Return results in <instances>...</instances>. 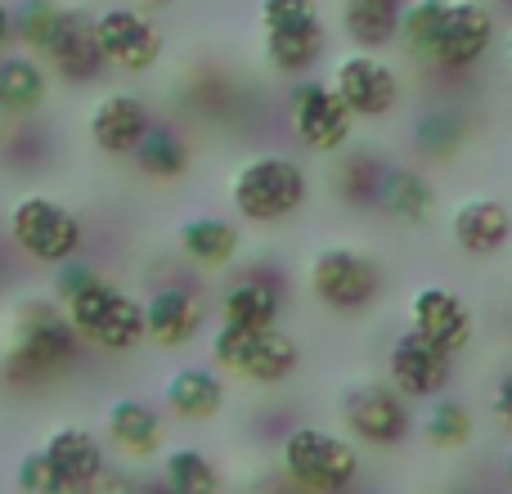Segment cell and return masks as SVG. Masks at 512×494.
Instances as JSON below:
<instances>
[{
  "mask_svg": "<svg viewBox=\"0 0 512 494\" xmlns=\"http://www.w3.org/2000/svg\"><path fill=\"white\" fill-rule=\"evenodd\" d=\"M86 351L72 333L68 315L50 297H27L9 324V342L0 351V378L18 391H41L68 378L77 355Z\"/></svg>",
  "mask_w": 512,
  "mask_h": 494,
  "instance_id": "6da1fadb",
  "label": "cell"
},
{
  "mask_svg": "<svg viewBox=\"0 0 512 494\" xmlns=\"http://www.w3.org/2000/svg\"><path fill=\"white\" fill-rule=\"evenodd\" d=\"M225 194L243 225H283L310 207V171L292 153L265 149L234 167Z\"/></svg>",
  "mask_w": 512,
  "mask_h": 494,
  "instance_id": "7a4b0ae2",
  "label": "cell"
},
{
  "mask_svg": "<svg viewBox=\"0 0 512 494\" xmlns=\"http://www.w3.org/2000/svg\"><path fill=\"white\" fill-rule=\"evenodd\" d=\"M364 477V454L342 432L297 423L279 441V481L297 494H351Z\"/></svg>",
  "mask_w": 512,
  "mask_h": 494,
  "instance_id": "3957f363",
  "label": "cell"
},
{
  "mask_svg": "<svg viewBox=\"0 0 512 494\" xmlns=\"http://www.w3.org/2000/svg\"><path fill=\"white\" fill-rule=\"evenodd\" d=\"M306 292L315 306H324L328 315H369L387 292V274L382 261L369 256L364 247L351 243H324L315 256L306 261Z\"/></svg>",
  "mask_w": 512,
  "mask_h": 494,
  "instance_id": "277c9868",
  "label": "cell"
},
{
  "mask_svg": "<svg viewBox=\"0 0 512 494\" xmlns=\"http://www.w3.org/2000/svg\"><path fill=\"white\" fill-rule=\"evenodd\" d=\"M212 369L225 378H239L248 387H283V382L297 378L301 369V342L288 328H234V324H216L212 328Z\"/></svg>",
  "mask_w": 512,
  "mask_h": 494,
  "instance_id": "5b68a950",
  "label": "cell"
},
{
  "mask_svg": "<svg viewBox=\"0 0 512 494\" xmlns=\"http://www.w3.org/2000/svg\"><path fill=\"white\" fill-rule=\"evenodd\" d=\"M63 315H68L72 333L81 337V346L104 355H131L140 351L149 337H144V301L131 297L126 288H117L113 279H90L86 288L72 301H63Z\"/></svg>",
  "mask_w": 512,
  "mask_h": 494,
  "instance_id": "8992f818",
  "label": "cell"
},
{
  "mask_svg": "<svg viewBox=\"0 0 512 494\" xmlns=\"http://www.w3.org/2000/svg\"><path fill=\"white\" fill-rule=\"evenodd\" d=\"M261 54L279 77H310L328 54V27L319 0H261Z\"/></svg>",
  "mask_w": 512,
  "mask_h": 494,
  "instance_id": "52a82bcc",
  "label": "cell"
},
{
  "mask_svg": "<svg viewBox=\"0 0 512 494\" xmlns=\"http://www.w3.org/2000/svg\"><path fill=\"white\" fill-rule=\"evenodd\" d=\"M337 418H342V436L355 450H400L414 441L418 418L414 405L387 387L382 378L373 382H351L337 396Z\"/></svg>",
  "mask_w": 512,
  "mask_h": 494,
  "instance_id": "ba28073f",
  "label": "cell"
},
{
  "mask_svg": "<svg viewBox=\"0 0 512 494\" xmlns=\"http://www.w3.org/2000/svg\"><path fill=\"white\" fill-rule=\"evenodd\" d=\"M9 239L18 243L23 256L59 270V265L77 261L86 230H81V216L68 203H59L50 194H23L9 207Z\"/></svg>",
  "mask_w": 512,
  "mask_h": 494,
  "instance_id": "9c48e42d",
  "label": "cell"
},
{
  "mask_svg": "<svg viewBox=\"0 0 512 494\" xmlns=\"http://www.w3.org/2000/svg\"><path fill=\"white\" fill-rule=\"evenodd\" d=\"M288 131L315 158H342L355 140V117L324 77H301L288 86Z\"/></svg>",
  "mask_w": 512,
  "mask_h": 494,
  "instance_id": "30bf717a",
  "label": "cell"
},
{
  "mask_svg": "<svg viewBox=\"0 0 512 494\" xmlns=\"http://www.w3.org/2000/svg\"><path fill=\"white\" fill-rule=\"evenodd\" d=\"M328 86H333V95L342 99L355 122H387L400 108V99H405V81H400L396 63H387L382 54H364V50L342 54L333 63Z\"/></svg>",
  "mask_w": 512,
  "mask_h": 494,
  "instance_id": "8fae6325",
  "label": "cell"
},
{
  "mask_svg": "<svg viewBox=\"0 0 512 494\" xmlns=\"http://www.w3.org/2000/svg\"><path fill=\"white\" fill-rule=\"evenodd\" d=\"M405 328L454 360L477 337V315H472L468 297L450 283H418L405 301Z\"/></svg>",
  "mask_w": 512,
  "mask_h": 494,
  "instance_id": "7c38bea8",
  "label": "cell"
},
{
  "mask_svg": "<svg viewBox=\"0 0 512 494\" xmlns=\"http://www.w3.org/2000/svg\"><path fill=\"white\" fill-rule=\"evenodd\" d=\"M495 36H499V18L490 5H481V0H445L441 32H436L427 68L445 72V77L472 72L490 54Z\"/></svg>",
  "mask_w": 512,
  "mask_h": 494,
  "instance_id": "4fadbf2b",
  "label": "cell"
},
{
  "mask_svg": "<svg viewBox=\"0 0 512 494\" xmlns=\"http://www.w3.org/2000/svg\"><path fill=\"white\" fill-rule=\"evenodd\" d=\"M95 36H99V50H104V63L126 77H144V72L158 68L162 50V27L153 23L144 9L135 5H108L95 14Z\"/></svg>",
  "mask_w": 512,
  "mask_h": 494,
  "instance_id": "5bb4252c",
  "label": "cell"
},
{
  "mask_svg": "<svg viewBox=\"0 0 512 494\" xmlns=\"http://www.w3.org/2000/svg\"><path fill=\"white\" fill-rule=\"evenodd\" d=\"M382 382L396 387L409 405H432L436 396H450L454 360L427 346L423 337H414L409 328H400L382 355Z\"/></svg>",
  "mask_w": 512,
  "mask_h": 494,
  "instance_id": "9a60e30c",
  "label": "cell"
},
{
  "mask_svg": "<svg viewBox=\"0 0 512 494\" xmlns=\"http://www.w3.org/2000/svg\"><path fill=\"white\" fill-rule=\"evenodd\" d=\"M41 63H45V72L72 81V86H90L108 68L104 50H99V36H95V14L81 5H63L59 18H54L50 41L41 50Z\"/></svg>",
  "mask_w": 512,
  "mask_h": 494,
  "instance_id": "2e32d148",
  "label": "cell"
},
{
  "mask_svg": "<svg viewBox=\"0 0 512 494\" xmlns=\"http://www.w3.org/2000/svg\"><path fill=\"white\" fill-rule=\"evenodd\" d=\"M149 126H153L149 104L140 95H131V90H104L86 113L90 144L99 153H108V158H131L140 149V140L149 135Z\"/></svg>",
  "mask_w": 512,
  "mask_h": 494,
  "instance_id": "e0dca14e",
  "label": "cell"
},
{
  "mask_svg": "<svg viewBox=\"0 0 512 494\" xmlns=\"http://www.w3.org/2000/svg\"><path fill=\"white\" fill-rule=\"evenodd\" d=\"M104 441L126 463H153L167 450V418L140 396H117L104 405Z\"/></svg>",
  "mask_w": 512,
  "mask_h": 494,
  "instance_id": "ac0fdd59",
  "label": "cell"
},
{
  "mask_svg": "<svg viewBox=\"0 0 512 494\" xmlns=\"http://www.w3.org/2000/svg\"><path fill=\"white\" fill-rule=\"evenodd\" d=\"M45 459L50 468L59 472V481L68 486V494H95L99 477L108 472V450L90 427L81 423H63V427H50L41 441Z\"/></svg>",
  "mask_w": 512,
  "mask_h": 494,
  "instance_id": "d6986e66",
  "label": "cell"
},
{
  "mask_svg": "<svg viewBox=\"0 0 512 494\" xmlns=\"http://www.w3.org/2000/svg\"><path fill=\"white\" fill-rule=\"evenodd\" d=\"M283 283L270 270H243L225 283L221 301H216V324L234 328H279L283 324Z\"/></svg>",
  "mask_w": 512,
  "mask_h": 494,
  "instance_id": "ffe728a7",
  "label": "cell"
},
{
  "mask_svg": "<svg viewBox=\"0 0 512 494\" xmlns=\"http://www.w3.org/2000/svg\"><path fill=\"white\" fill-rule=\"evenodd\" d=\"M203 301H198L194 288L185 283H162L144 297V337H149L158 351H180L189 346L198 333H203Z\"/></svg>",
  "mask_w": 512,
  "mask_h": 494,
  "instance_id": "44dd1931",
  "label": "cell"
},
{
  "mask_svg": "<svg viewBox=\"0 0 512 494\" xmlns=\"http://www.w3.org/2000/svg\"><path fill=\"white\" fill-rule=\"evenodd\" d=\"M230 405V387H225V373H216L212 364H180L167 382H162V409H167L176 423H216Z\"/></svg>",
  "mask_w": 512,
  "mask_h": 494,
  "instance_id": "7402d4cb",
  "label": "cell"
},
{
  "mask_svg": "<svg viewBox=\"0 0 512 494\" xmlns=\"http://www.w3.org/2000/svg\"><path fill=\"white\" fill-rule=\"evenodd\" d=\"M450 243L472 261H490L512 243V207L490 194L463 198L450 212Z\"/></svg>",
  "mask_w": 512,
  "mask_h": 494,
  "instance_id": "603a6c76",
  "label": "cell"
},
{
  "mask_svg": "<svg viewBox=\"0 0 512 494\" xmlns=\"http://www.w3.org/2000/svg\"><path fill=\"white\" fill-rule=\"evenodd\" d=\"M176 247L189 265H198V270H230L243 252V230L230 221V216L198 212V216H185V221L176 225Z\"/></svg>",
  "mask_w": 512,
  "mask_h": 494,
  "instance_id": "cb8c5ba5",
  "label": "cell"
},
{
  "mask_svg": "<svg viewBox=\"0 0 512 494\" xmlns=\"http://www.w3.org/2000/svg\"><path fill=\"white\" fill-rule=\"evenodd\" d=\"M373 212H382L391 225L423 230V225L436 216V185H432V176H427L423 167H387Z\"/></svg>",
  "mask_w": 512,
  "mask_h": 494,
  "instance_id": "d4e9b609",
  "label": "cell"
},
{
  "mask_svg": "<svg viewBox=\"0 0 512 494\" xmlns=\"http://www.w3.org/2000/svg\"><path fill=\"white\" fill-rule=\"evenodd\" d=\"M50 99V72L32 54H0V113L32 117Z\"/></svg>",
  "mask_w": 512,
  "mask_h": 494,
  "instance_id": "484cf974",
  "label": "cell"
},
{
  "mask_svg": "<svg viewBox=\"0 0 512 494\" xmlns=\"http://www.w3.org/2000/svg\"><path fill=\"white\" fill-rule=\"evenodd\" d=\"M468 135H472V122L459 113V108L436 104V108H427V113L414 117V126H409V149H414L423 162H454L459 149L468 144Z\"/></svg>",
  "mask_w": 512,
  "mask_h": 494,
  "instance_id": "4316f807",
  "label": "cell"
},
{
  "mask_svg": "<svg viewBox=\"0 0 512 494\" xmlns=\"http://www.w3.org/2000/svg\"><path fill=\"white\" fill-rule=\"evenodd\" d=\"M405 0H342V32L355 50L378 54L396 45Z\"/></svg>",
  "mask_w": 512,
  "mask_h": 494,
  "instance_id": "83f0119b",
  "label": "cell"
},
{
  "mask_svg": "<svg viewBox=\"0 0 512 494\" xmlns=\"http://www.w3.org/2000/svg\"><path fill=\"white\" fill-rule=\"evenodd\" d=\"M131 162L140 167V176L158 180V185H171V180H185L189 167H194V149H189L185 131L167 122H153L149 135L140 140V149L131 153Z\"/></svg>",
  "mask_w": 512,
  "mask_h": 494,
  "instance_id": "f1b7e54d",
  "label": "cell"
},
{
  "mask_svg": "<svg viewBox=\"0 0 512 494\" xmlns=\"http://www.w3.org/2000/svg\"><path fill=\"white\" fill-rule=\"evenodd\" d=\"M418 441L432 445L436 454H454V450H468L472 436H477V418H472V409L463 405L459 396H436L432 405L423 409V418H418Z\"/></svg>",
  "mask_w": 512,
  "mask_h": 494,
  "instance_id": "f546056e",
  "label": "cell"
},
{
  "mask_svg": "<svg viewBox=\"0 0 512 494\" xmlns=\"http://www.w3.org/2000/svg\"><path fill=\"white\" fill-rule=\"evenodd\" d=\"M162 494H225L221 468L207 459V450L198 445H176V450H162Z\"/></svg>",
  "mask_w": 512,
  "mask_h": 494,
  "instance_id": "4dcf8cb0",
  "label": "cell"
},
{
  "mask_svg": "<svg viewBox=\"0 0 512 494\" xmlns=\"http://www.w3.org/2000/svg\"><path fill=\"white\" fill-rule=\"evenodd\" d=\"M391 162L373 149H346L333 167V189L346 207H373L378 203V189H382V176H387Z\"/></svg>",
  "mask_w": 512,
  "mask_h": 494,
  "instance_id": "1f68e13d",
  "label": "cell"
},
{
  "mask_svg": "<svg viewBox=\"0 0 512 494\" xmlns=\"http://www.w3.org/2000/svg\"><path fill=\"white\" fill-rule=\"evenodd\" d=\"M441 14H445V0H405V9H400V32H396V45L405 59L427 68L436 32H441Z\"/></svg>",
  "mask_w": 512,
  "mask_h": 494,
  "instance_id": "d6a6232c",
  "label": "cell"
},
{
  "mask_svg": "<svg viewBox=\"0 0 512 494\" xmlns=\"http://www.w3.org/2000/svg\"><path fill=\"white\" fill-rule=\"evenodd\" d=\"M14 9V41L23 45V54H32V59H41L45 41H50L54 32V18H59V0H18Z\"/></svg>",
  "mask_w": 512,
  "mask_h": 494,
  "instance_id": "836d02e7",
  "label": "cell"
},
{
  "mask_svg": "<svg viewBox=\"0 0 512 494\" xmlns=\"http://www.w3.org/2000/svg\"><path fill=\"white\" fill-rule=\"evenodd\" d=\"M14 486H18V494H68V486H63L59 472L50 468V459H45L41 445H36V450H27L23 459H18Z\"/></svg>",
  "mask_w": 512,
  "mask_h": 494,
  "instance_id": "e575fe53",
  "label": "cell"
},
{
  "mask_svg": "<svg viewBox=\"0 0 512 494\" xmlns=\"http://www.w3.org/2000/svg\"><path fill=\"white\" fill-rule=\"evenodd\" d=\"M490 414H495V423L512 432V373L495 382V391H490Z\"/></svg>",
  "mask_w": 512,
  "mask_h": 494,
  "instance_id": "d590c367",
  "label": "cell"
},
{
  "mask_svg": "<svg viewBox=\"0 0 512 494\" xmlns=\"http://www.w3.org/2000/svg\"><path fill=\"white\" fill-rule=\"evenodd\" d=\"M95 494H140V481H135L131 472H122V468H113V463H108V472L99 477Z\"/></svg>",
  "mask_w": 512,
  "mask_h": 494,
  "instance_id": "8d00e7d4",
  "label": "cell"
},
{
  "mask_svg": "<svg viewBox=\"0 0 512 494\" xmlns=\"http://www.w3.org/2000/svg\"><path fill=\"white\" fill-rule=\"evenodd\" d=\"M9 41H14V9L0 0V54L9 50Z\"/></svg>",
  "mask_w": 512,
  "mask_h": 494,
  "instance_id": "74e56055",
  "label": "cell"
},
{
  "mask_svg": "<svg viewBox=\"0 0 512 494\" xmlns=\"http://www.w3.org/2000/svg\"><path fill=\"white\" fill-rule=\"evenodd\" d=\"M504 486L512 490V441H508V450H504Z\"/></svg>",
  "mask_w": 512,
  "mask_h": 494,
  "instance_id": "f35d334b",
  "label": "cell"
},
{
  "mask_svg": "<svg viewBox=\"0 0 512 494\" xmlns=\"http://www.w3.org/2000/svg\"><path fill=\"white\" fill-rule=\"evenodd\" d=\"M504 63H508V72H512V23H508V32H504Z\"/></svg>",
  "mask_w": 512,
  "mask_h": 494,
  "instance_id": "ab89813d",
  "label": "cell"
},
{
  "mask_svg": "<svg viewBox=\"0 0 512 494\" xmlns=\"http://www.w3.org/2000/svg\"><path fill=\"white\" fill-rule=\"evenodd\" d=\"M135 9H162V5H171V0H131Z\"/></svg>",
  "mask_w": 512,
  "mask_h": 494,
  "instance_id": "60d3db41",
  "label": "cell"
},
{
  "mask_svg": "<svg viewBox=\"0 0 512 494\" xmlns=\"http://www.w3.org/2000/svg\"><path fill=\"white\" fill-rule=\"evenodd\" d=\"M261 494H297V490H292V486H283V481H274V486H265Z\"/></svg>",
  "mask_w": 512,
  "mask_h": 494,
  "instance_id": "b9f144b4",
  "label": "cell"
},
{
  "mask_svg": "<svg viewBox=\"0 0 512 494\" xmlns=\"http://www.w3.org/2000/svg\"><path fill=\"white\" fill-rule=\"evenodd\" d=\"M140 494H162V490H140Z\"/></svg>",
  "mask_w": 512,
  "mask_h": 494,
  "instance_id": "7bdbcfd3",
  "label": "cell"
}]
</instances>
